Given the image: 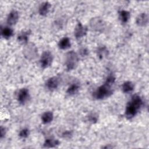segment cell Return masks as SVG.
I'll return each mask as SVG.
<instances>
[{"instance_id": "obj_20", "label": "cell", "mask_w": 149, "mask_h": 149, "mask_svg": "<svg viewBox=\"0 0 149 149\" xmlns=\"http://www.w3.org/2000/svg\"><path fill=\"white\" fill-rule=\"evenodd\" d=\"M59 144V142L57 140L47 139L45 140L44 143V146L45 147H54L58 146Z\"/></svg>"}, {"instance_id": "obj_13", "label": "cell", "mask_w": 149, "mask_h": 149, "mask_svg": "<svg viewBox=\"0 0 149 149\" xmlns=\"http://www.w3.org/2000/svg\"><path fill=\"white\" fill-rule=\"evenodd\" d=\"M30 34V31L29 30L26 31H23L20 33L17 36V40L22 44L27 43L28 41L29 37Z\"/></svg>"}, {"instance_id": "obj_21", "label": "cell", "mask_w": 149, "mask_h": 149, "mask_svg": "<svg viewBox=\"0 0 149 149\" xmlns=\"http://www.w3.org/2000/svg\"><path fill=\"white\" fill-rule=\"evenodd\" d=\"M107 52H108V51H107V49H106L105 47H101V48H99V49H98V55L100 58H103L105 56L107 55Z\"/></svg>"}, {"instance_id": "obj_18", "label": "cell", "mask_w": 149, "mask_h": 149, "mask_svg": "<svg viewBox=\"0 0 149 149\" xmlns=\"http://www.w3.org/2000/svg\"><path fill=\"white\" fill-rule=\"evenodd\" d=\"M79 85L77 83H72L68 88L67 93L69 95H74L77 93L79 90Z\"/></svg>"}, {"instance_id": "obj_15", "label": "cell", "mask_w": 149, "mask_h": 149, "mask_svg": "<svg viewBox=\"0 0 149 149\" xmlns=\"http://www.w3.org/2000/svg\"><path fill=\"white\" fill-rule=\"evenodd\" d=\"M54 115L52 112L47 111L44 112L41 116V120L44 123H48L53 120Z\"/></svg>"}, {"instance_id": "obj_3", "label": "cell", "mask_w": 149, "mask_h": 149, "mask_svg": "<svg viewBox=\"0 0 149 149\" xmlns=\"http://www.w3.org/2000/svg\"><path fill=\"white\" fill-rule=\"evenodd\" d=\"M78 63V56L73 51L68 52L66 54L65 65L67 70H71L74 69Z\"/></svg>"}, {"instance_id": "obj_14", "label": "cell", "mask_w": 149, "mask_h": 149, "mask_svg": "<svg viewBox=\"0 0 149 149\" xmlns=\"http://www.w3.org/2000/svg\"><path fill=\"white\" fill-rule=\"evenodd\" d=\"M59 47L62 49H66L70 47V41L68 37H63L62 38L58 44Z\"/></svg>"}, {"instance_id": "obj_10", "label": "cell", "mask_w": 149, "mask_h": 149, "mask_svg": "<svg viewBox=\"0 0 149 149\" xmlns=\"http://www.w3.org/2000/svg\"><path fill=\"white\" fill-rule=\"evenodd\" d=\"M19 19V15L18 12L16 10L11 11L7 17V23L9 25H13L16 23Z\"/></svg>"}, {"instance_id": "obj_1", "label": "cell", "mask_w": 149, "mask_h": 149, "mask_svg": "<svg viewBox=\"0 0 149 149\" xmlns=\"http://www.w3.org/2000/svg\"><path fill=\"white\" fill-rule=\"evenodd\" d=\"M115 81V77L112 74L108 76L104 84L99 87L94 93L93 96L98 100H101L109 97L113 93L112 86Z\"/></svg>"}, {"instance_id": "obj_12", "label": "cell", "mask_w": 149, "mask_h": 149, "mask_svg": "<svg viewBox=\"0 0 149 149\" xmlns=\"http://www.w3.org/2000/svg\"><path fill=\"white\" fill-rule=\"evenodd\" d=\"M51 5L48 2H44L42 3L39 8V13L42 16L46 15L49 10Z\"/></svg>"}, {"instance_id": "obj_5", "label": "cell", "mask_w": 149, "mask_h": 149, "mask_svg": "<svg viewBox=\"0 0 149 149\" xmlns=\"http://www.w3.org/2000/svg\"><path fill=\"white\" fill-rule=\"evenodd\" d=\"M90 24L91 29L97 31L103 30L105 27V22L103 19L98 17L92 18L90 20Z\"/></svg>"}, {"instance_id": "obj_24", "label": "cell", "mask_w": 149, "mask_h": 149, "mask_svg": "<svg viewBox=\"0 0 149 149\" xmlns=\"http://www.w3.org/2000/svg\"><path fill=\"white\" fill-rule=\"evenodd\" d=\"M80 54H81L82 56L87 55V54H88L87 50L86 48H82V49L80 50Z\"/></svg>"}, {"instance_id": "obj_2", "label": "cell", "mask_w": 149, "mask_h": 149, "mask_svg": "<svg viewBox=\"0 0 149 149\" xmlns=\"http://www.w3.org/2000/svg\"><path fill=\"white\" fill-rule=\"evenodd\" d=\"M143 106V101L141 98L137 95H133L126 106L125 111L126 116L128 119L132 118L141 109Z\"/></svg>"}, {"instance_id": "obj_16", "label": "cell", "mask_w": 149, "mask_h": 149, "mask_svg": "<svg viewBox=\"0 0 149 149\" xmlns=\"http://www.w3.org/2000/svg\"><path fill=\"white\" fill-rule=\"evenodd\" d=\"M13 30L9 27H4L1 29V34L5 38H9L13 36Z\"/></svg>"}, {"instance_id": "obj_11", "label": "cell", "mask_w": 149, "mask_h": 149, "mask_svg": "<svg viewBox=\"0 0 149 149\" xmlns=\"http://www.w3.org/2000/svg\"><path fill=\"white\" fill-rule=\"evenodd\" d=\"M148 21V16L146 13H143L140 14L136 18V23L139 26H146Z\"/></svg>"}, {"instance_id": "obj_25", "label": "cell", "mask_w": 149, "mask_h": 149, "mask_svg": "<svg viewBox=\"0 0 149 149\" xmlns=\"http://www.w3.org/2000/svg\"><path fill=\"white\" fill-rule=\"evenodd\" d=\"M5 129L3 127H1V138L2 139L3 137L5 136Z\"/></svg>"}, {"instance_id": "obj_8", "label": "cell", "mask_w": 149, "mask_h": 149, "mask_svg": "<svg viewBox=\"0 0 149 149\" xmlns=\"http://www.w3.org/2000/svg\"><path fill=\"white\" fill-rule=\"evenodd\" d=\"M87 31V27L84 26H83L81 23L79 22L74 29V36L76 38H81L86 35Z\"/></svg>"}, {"instance_id": "obj_6", "label": "cell", "mask_w": 149, "mask_h": 149, "mask_svg": "<svg viewBox=\"0 0 149 149\" xmlns=\"http://www.w3.org/2000/svg\"><path fill=\"white\" fill-rule=\"evenodd\" d=\"M53 60V56L51 52L47 51L42 53L40 58V65L42 68H48L51 65Z\"/></svg>"}, {"instance_id": "obj_17", "label": "cell", "mask_w": 149, "mask_h": 149, "mask_svg": "<svg viewBox=\"0 0 149 149\" xmlns=\"http://www.w3.org/2000/svg\"><path fill=\"white\" fill-rule=\"evenodd\" d=\"M134 88V84L130 81H125L122 85V90L125 93H129L133 91Z\"/></svg>"}, {"instance_id": "obj_9", "label": "cell", "mask_w": 149, "mask_h": 149, "mask_svg": "<svg viewBox=\"0 0 149 149\" xmlns=\"http://www.w3.org/2000/svg\"><path fill=\"white\" fill-rule=\"evenodd\" d=\"M59 84V79L57 77H52L47 80L45 83V86L49 90H53L58 87Z\"/></svg>"}, {"instance_id": "obj_4", "label": "cell", "mask_w": 149, "mask_h": 149, "mask_svg": "<svg viewBox=\"0 0 149 149\" xmlns=\"http://www.w3.org/2000/svg\"><path fill=\"white\" fill-rule=\"evenodd\" d=\"M23 52L25 57L29 59H32L35 58L38 54L37 48L32 43H29L27 44L24 49Z\"/></svg>"}, {"instance_id": "obj_22", "label": "cell", "mask_w": 149, "mask_h": 149, "mask_svg": "<svg viewBox=\"0 0 149 149\" xmlns=\"http://www.w3.org/2000/svg\"><path fill=\"white\" fill-rule=\"evenodd\" d=\"M29 130L27 128H24L19 133V136L22 138H26L29 135Z\"/></svg>"}, {"instance_id": "obj_19", "label": "cell", "mask_w": 149, "mask_h": 149, "mask_svg": "<svg viewBox=\"0 0 149 149\" xmlns=\"http://www.w3.org/2000/svg\"><path fill=\"white\" fill-rule=\"evenodd\" d=\"M130 13L125 10H122L119 12V19L123 23H126L130 19Z\"/></svg>"}, {"instance_id": "obj_23", "label": "cell", "mask_w": 149, "mask_h": 149, "mask_svg": "<svg viewBox=\"0 0 149 149\" xmlns=\"http://www.w3.org/2000/svg\"><path fill=\"white\" fill-rule=\"evenodd\" d=\"M89 120L90 121V122H96L97 120V116H94V115H91V116H89Z\"/></svg>"}, {"instance_id": "obj_7", "label": "cell", "mask_w": 149, "mask_h": 149, "mask_svg": "<svg viewBox=\"0 0 149 149\" xmlns=\"http://www.w3.org/2000/svg\"><path fill=\"white\" fill-rule=\"evenodd\" d=\"M29 97V92L27 88H24L19 90L17 94V100L19 103L24 104L28 101Z\"/></svg>"}]
</instances>
